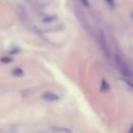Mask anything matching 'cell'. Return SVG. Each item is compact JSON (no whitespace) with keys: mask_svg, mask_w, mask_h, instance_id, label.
I'll return each instance as SVG.
<instances>
[{"mask_svg":"<svg viewBox=\"0 0 133 133\" xmlns=\"http://www.w3.org/2000/svg\"><path fill=\"white\" fill-rule=\"evenodd\" d=\"M108 1H109L110 5H111V6H113V3H114V2H113V0H107V2H108Z\"/></svg>","mask_w":133,"mask_h":133,"instance_id":"obj_10","label":"cell"},{"mask_svg":"<svg viewBox=\"0 0 133 133\" xmlns=\"http://www.w3.org/2000/svg\"><path fill=\"white\" fill-rule=\"evenodd\" d=\"M98 42H99L100 48L102 49V51L104 52V54L108 57V56H109V49H108L107 42H106V38H105V35L103 34V32H100L99 37H98Z\"/></svg>","mask_w":133,"mask_h":133,"instance_id":"obj_2","label":"cell"},{"mask_svg":"<svg viewBox=\"0 0 133 133\" xmlns=\"http://www.w3.org/2000/svg\"><path fill=\"white\" fill-rule=\"evenodd\" d=\"M63 131H64V133H73V132H72L71 130H69V129H64Z\"/></svg>","mask_w":133,"mask_h":133,"instance_id":"obj_9","label":"cell"},{"mask_svg":"<svg viewBox=\"0 0 133 133\" xmlns=\"http://www.w3.org/2000/svg\"><path fill=\"white\" fill-rule=\"evenodd\" d=\"M128 133H133V125L130 127V129H129V131H128Z\"/></svg>","mask_w":133,"mask_h":133,"instance_id":"obj_8","label":"cell"},{"mask_svg":"<svg viewBox=\"0 0 133 133\" xmlns=\"http://www.w3.org/2000/svg\"><path fill=\"white\" fill-rule=\"evenodd\" d=\"M82 1V3L85 5V6H88L89 5V2H88V0H81Z\"/></svg>","mask_w":133,"mask_h":133,"instance_id":"obj_7","label":"cell"},{"mask_svg":"<svg viewBox=\"0 0 133 133\" xmlns=\"http://www.w3.org/2000/svg\"><path fill=\"white\" fill-rule=\"evenodd\" d=\"M42 98L44 100H46V101H57L59 99V97L56 94L52 92V91H46V92H44L42 95Z\"/></svg>","mask_w":133,"mask_h":133,"instance_id":"obj_3","label":"cell"},{"mask_svg":"<svg viewBox=\"0 0 133 133\" xmlns=\"http://www.w3.org/2000/svg\"><path fill=\"white\" fill-rule=\"evenodd\" d=\"M12 74H14L15 76H22V75H23V71L18 68V69H15V70L12 71Z\"/></svg>","mask_w":133,"mask_h":133,"instance_id":"obj_5","label":"cell"},{"mask_svg":"<svg viewBox=\"0 0 133 133\" xmlns=\"http://www.w3.org/2000/svg\"><path fill=\"white\" fill-rule=\"evenodd\" d=\"M124 81H125V82H126V83H127L128 85H130L131 87H133V82H131V81H129L128 79H124Z\"/></svg>","mask_w":133,"mask_h":133,"instance_id":"obj_6","label":"cell"},{"mask_svg":"<svg viewBox=\"0 0 133 133\" xmlns=\"http://www.w3.org/2000/svg\"><path fill=\"white\" fill-rule=\"evenodd\" d=\"M115 62H116V65L119 70V72L122 73V75L126 78H132L133 77V73L132 71L129 69V66L125 63V61L119 57V56H115Z\"/></svg>","mask_w":133,"mask_h":133,"instance_id":"obj_1","label":"cell"},{"mask_svg":"<svg viewBox=\"0 0 133 133\" xmlns=\"http://www.w3.org/2000/svg\"><path fill=\"white\" fill-rule=\"evenodd\" d=\"M109 88H110V86H109V84L106 82V80H102V83H101V90L102 91H107V90H109Z\"/></svg>","mask_w":133,"mask_h":133,"instance_id":"obj_4","label":"cell"},{"mask_svg":"<svg viewBox=\"0 0 133 133\" xmlns=\"http://www.w3.org/2000/svg\"><path fill=\"white\" fill-rule=\"evenodd\" d=\"M132 17H133V15H132Z\"/></svg>","mask_w":133,"mask_h":133,"instance_id":"obj_11","label":"cell"}]
</instances>
